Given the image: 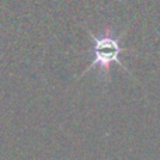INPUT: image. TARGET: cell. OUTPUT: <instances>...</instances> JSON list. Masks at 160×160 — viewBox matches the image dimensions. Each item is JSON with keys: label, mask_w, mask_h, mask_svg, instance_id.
Instances as JSON below:
<instances>
[{"label": "cell", "mask_w": 160, "mask_h": 160, "mask_svg": "<svg viewBox=\"0 0 160 160\" xmlns=\"http://www.w3.org/2000/svg\"><path fill=\"white\" fill-rule=\"evenodd\" d=\"M88 37L93 41V49H91L93 61L90 62V65L84 70V73H87L88 70L94 69V68H100V72L101 73L102 72L108 73L110 72V66L112 63L119 65L121 68H124L127 70L124 63L119 61V55L122 52H125V49L121 47V38L119 37H115V34L111 30H107L100 37L90 32Z\"/></svg>", "instance_id": "obj_1"}]
</instances>
